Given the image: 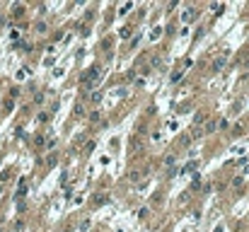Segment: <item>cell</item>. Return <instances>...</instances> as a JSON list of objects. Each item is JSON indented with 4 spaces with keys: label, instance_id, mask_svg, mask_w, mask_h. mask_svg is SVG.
Instances as JSON below:
<instances>
[{
    "label": "cell",
    "instance_id": "obj_1",
    "mask_svg": "<svg viewBox=\"0 0 249 232\" xmlns=\"http://www.w3.org/2000/svg\"><path fill=\"white\" fill-rule=\"evenodd\" d=\"M196 15H198V10H196V7H186L184 15H182V19H184V22H194Z\"/></svg>",
    "mask_w": 249,
    "mask_h": 232
},
{
    "label": "cell",
    "instance_id": "obj_2",
    "mask_svg": "<svg viewBox=\"0 0 249 232\" xmlns=\"http://www.w3.org/2000/svg\"><path fill=\"white\" fill-rule=\"evenodd\" d=\"M46 143H48V138L44 136V133H39V136H34V145H37V148H44Z\"/></svg>",
    "mask_w": 249,
    "mask_h": 232
},
{
    "label": "cell",
    "instance_id": "obj_3",
    "mask_svg": "<svg viewBox=\"0 0 249 232\" xmlns=\"http://www.w3.org/2000/svg\"><path fill=\"white\" fill-rule=\"evenodd\" d=\"M222 65H225V56H218V58H215V61H213V70L218 73V70H220Z\"/></svg>",
    "mask_w": 249,
    "mask_h": 232
},
{
    "label": "cell",
    "instance_id": "obj_4",
    "mask_svg": "<svg viewBox=\"0 0 249 232\" xmlns=\"http://www.w3.org/2000/svg\"><path fill=\"white\" fill-rule=\"evenodd\" d=\"M75 116H77V119H82V116H85V106H82L80 102L75 104Z\"/></svg>",
    "mask_w": 249,
    "mask_h": 232
},
{
    "label": "cell",
    "instance_id": "obj_5",
    "mask_svg": "<svg viewBox=\"0 0 249 232\" xmlns=\"http://www.w3.org/2000/svg\"><path fill=\"white\" fill-rule=\"evenodd\" d=\"M206 119H208V116H206V114H203V111H198V114H196V126H201V123H203V121H206Z\"/></svg>",
    "mask_w": 249,
    "mask_h": 232
},
{
    "label": "cell",
    "instance_id": "obj_6",
    "mask_svg": "<svg viewBox=\"0 0 249 232\" xmlns=\"http://www.w3.org/2000/svg\"><path fill=\"white\" fill-rule=\"evenodd\" d=\"M215 128H218V121H208V126H206V133H213Z\"/></svg>",
    "mask_w": 249,
    "mask_h": 232
},
{
    "label": "cell",
    "instance_id": "obj_7",
    "mask_svg": "<svg viewBox=\"0 0 249 232\" xmlns=\"http://www.w3.org/2000/svg\"><path fill=\"white\" fill-rule=\"evenodd\" d=\"M24 194H27V179L19 181V196H24Z\"/></svg>",
    "mask_w": 249,
    "mask_h": 232
},
{
    "label": "cell",
    "instance_id": "obj_8",
    "mask_svg": "<svg viewBox=\"0 0 249 232\" xmlns=\"http://www.w3.org/2000/svg\"><path fill=\"white\" fill-rule=\"evenodd\" d=\"M242 184H244V179H242V176H235V179H232V186H235V189H240Z\"/></svg>",
    "mask_w": 249,
    "mask_h": 232
},
{
    "label": "cell",
    "instance_id": "obj_9",
    "mask_svg": "<svg viewBox=\"0 0 249 232\" xmlns=\"http://www.w3.org/2000/svg\"><path fill=\"white\" fill-rule=\"evenodd\" d=\"M10 174H12V172H10V169H5V172L0 174V184H2V181H7V179H10Z\"/></svg>",
    "mask_w": 249,
    "mask_h": 232
},
{
    "label": "cell",
    "instance_id": "obj_10",
    "mask_svg": "<svg viewBox=\"0 0 249 232\" xmlns=\"http://www.w3.org/2000/svg\"><path fill=\"white\" fill-rule=\"evenodd\" d=\"M179 80H182V70H177V73H174V75H172V82H174V85H177V82H179Z\"/></svg>",
    "mask_w": 249,
    "mask_h": 232
},
{
    "label": "cell",
    "instance_id": "obj_11",
    "mask_svg": "<svg viewBox=\"0 0 249 232\" xmlns=\"http://www.w3.org/2000/svg\"><path fill=\"white\" fill-rule=\"evenodd\" d=\"M194 169H196V162H189V165L184 167V174H186V172H194Z\"/></svg>",
    "mask_w": 249,
    "mask_h": 232
},
{
    "label": "cell",
    "instance_id": "obj_12",
    "mask_svg": "<svg viewBox=\"0 0 249 232\" xmlns=\"http://www.w3.org/2000/svg\"><path fill=\"white\" fill-rule=\"evenodd\" d=\"M37 32H46V22H37Z\"/></svg>",
    "mask_w": 249,
    "mask_h": 232
},
{
    "label": "cell",
    "instance_id": "obj_13",
    "mask_svg": "<svg viewBox=\"0 0 249 232\" xmlns=\"http://www.w3.org/2000/svg\"><path fill=\"white\" fill-rule=\"evenodd\" d=\"M46 165H56V155H48V157H46Z\"/></svg>",
    "mask_w": 249,
    "mask_h": 232
},
{
    "label": "cell",
    "instance_id": "obj_14",
    "mask_svg": "<svg viewBox=\"0 0 249 232\" xmlns=\"http://www.w3.org/2000/svg\"><path fill=\"white\" fill-rule=\"evenodd\" d=\"M0 191H2V184H0Z\"/></svg>",
    "mask_w": 249,
    "mask_h": 232
}]
</instances>
